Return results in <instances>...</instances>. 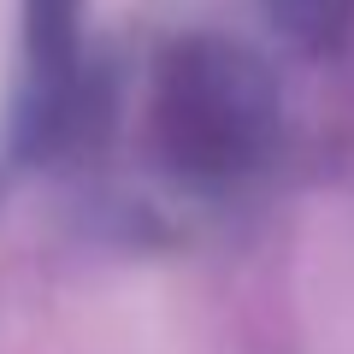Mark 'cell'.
Wrapping results in <instances>:
<instances>
[{
    "mask_svg": "<svg viewBox=\"0 0 354 354\" xmlns=\"http://www.w3.org/2000/svg\"><path fill=\"white\" fill-rule=\"evenodd\" d=\"M272 12L307 48H337L354 30V0H272Z\"/></svg>",
    "mask_w": 354,
    "mask_h": 354,
    "instance_id": "7a4b0ae2",
    "label": "cell"
},
{
    "mask_svg": "<svg viewBox=\"0 0 354 354\" xmlns=\"http://www.w3.org/2000/svg\"><path fill=\"white\" fill-rule=\"evenodd\" d=\"M272 130V83L218 41H189L165 71V142L189 171H236Z\"/></svg>",
    "mask_w": 354,
    "mask_h": 354,
    "instance_id": "6da1fadb",
    "label": "cell"
}]
</instances>
